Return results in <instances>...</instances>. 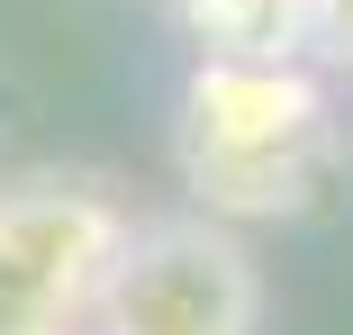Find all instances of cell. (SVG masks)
<instances>
[{"label":"cell","mask_w":353,"mask_h":335,"mask_svg":"<svg viewBox=\"0 0 353 335\" xmlns=\"http://www.w3.org/2000/svg\"><path fill=\"white\" fill-rule=\"evenodd\" d=\"M91 335H263V254L254 236L181 209H136Z\"/></svg>","instance_id":"obj_3"},{"label":"cell","mask_w":353,"mask_h":335,"mask_svg":"<svg viewBox=\"0 0 353 335\" xmlns=\"http://www.w3.org/2000/svg\"><path fill=\"white\" fill-rule=\"evenodd\" d=\"M172 172L236 236L353 209V118L317 54H190L172 91Z\"/></svg>","instance_id":"obj_1"},{"label":"cell","mask_w":353,"mask_h":335,"mask_svg":"<svg viewBox=\"0 0 353 335\" xmlns=\"http://www.w3.org/2000/svg\"><path fill=\"white\" fill-rule=\"evenodd\" d=\"M190 54H317V0H163Z\"/></svg>","instance_id":"obj_4"},{"label":"cell","mask_w":353,"mask_h":335,"mask_svg":"<svg viewBox=\"0 0 353 335\" xmlns=\"http://www.w3.org/2000/svg\"><path fill=\"white\" fill-rule=\"evenodd\" d=\"M154 10H163V0H154Z\"/></svg>","instance_id":"obj_6"},{"label":"cell","mask_w":353,"mask_h":335,"mask_svg":"<svg viewBox=\"0 0 353 335\" xmlns=\"http://www.w3.org/2000/svg\"><path fill=\"white\" fill-rule=\"evenodd\" d=\"M136 199L109 172L37 163L0 181V335H91Z\"/></svg>","instance_id":"obj_2"},{"label":"cell","mask_w":353,"mask_h":335,"mask_svg":"<svg viewBox=\"0 0 353 335\" xmlns=\"http://www.w3.org/2000/svg\"><path fill=\"white\" fill-rule=\"evenodd\" d=\"M317 63L353 82V0H317Z\"/></svg>","instance_id":"obj_5"}]
</instances>
